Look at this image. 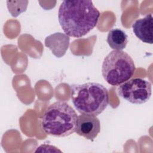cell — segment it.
<instances>
[{"instance_id": "1", "label": "cell", "mask_w": 153, "mask_h": 153, "mask_svg": "<svg viewBox=\"0 0 153 153\" xmlns=\"http://www.w3.org/2000/svg\"><path fill=\"white\" fill-rule=\"evenodd\" d=\"M100 12L91 1H63L59 8L58 19L65 33L81 38L97 25Z\"/></svg>"}, {"instance_id": "2", "label": "cell", "mask_w": 153, "mask_h": 153, "mask_svg": "<svg viewBox=\"0 0 153 153\" xmlns=\"http://www.w3.org/2000/svg\"><path fill=\"white\" fill-rule=\"evenodd\" d=\"M70 88L72 103L81 114L97 116L109 104L108 91L102 84L91 82L72 84Z\"/></svg>"}, {"instance_id": "3", "label": "cell", "mask_w": 153, "mask_h": 153, "mask_svg": "<svg viewBox=\"0 0 153 153\" xmlns=\"http://www.w3.org/2000/svg\"><path fill=\"white\" fill-rule=\"evenodd\" d=\"M78 115L66 102L57 101L45 111L41 127L48 135L62 137L69 136L76 131Z\"/></svg>"}, {"instance_id": "4", "label": "cell", "mask_w": 153, "mask_h": 153, "mask_svg": "<svg viewBox=\"0 0 153 153\" xmlns=\"http://www.w3.org/2000/svg\"><path fill=\"white\" fill-rule=\"evenodd\" d=\"M136 70L133 59L123 50H112L104 59L102 74L104 79L113 86L129 80Z\"/></svg>"}, {"instance_id": "5", "label": "cell", "mask_w": 153, "mask_h": 153, "mask_svg": "<svg viewBox=\"0 0 153 153\" xmlns=\"http://www.w3.org/2000/svg\"><path fill=\"white\" fill-rule=\"evenodd\" d=\"M118 95L133 104H143L148 102L152 94V86L149 81L140 78L129 79L120 85Z\"/></svg>"}, {"instance_id": "6", "label": "cell", "mask_w": 153, "mask_h": 153, "mask_svg": "<svg viewBox=\"0 0 153 153\" xmlns=\"http://www.w3.org/2000/svg\"><path fill=\"white\" fill-rule=\"evenodd\" d=\"M100 131V122L97 116L82 114L78 116L76 133L85 139L93 140Z\"/></svg>"}, {"instance_id": "7", "label": "cell", "mask_w": 153, "mask_h": 153, "mask_svg": "<svg viewBox=\"0 0 153 153\" xmlns=\"http://www.w3.org/2000/svg\"><path fill=\"white\" fill-rule=\"evenodd\" d=\"M69 36L61 32H56L45 39V45L57 58L63 57L69 45Z\"/></svg>"}, {"instance_id": "8", "label": "cell", "mask_w": 153, "mask_h": 153, "mask_svg": "<svg viewBox=\"0 0 153 153\" xmlns=\"http://www.w3.org/2000/svg\"><path fill=\"white\" fill-rule=\"evenodd\" d=\"M132 28L136 36L142 42L150 44L153 43V18L151 14L135 21Z\"/></svg>"}, {"instance_id": "9", "label": "cell", "mask_w": 153, "mask_h": 153, "mask_svg": "<svg viewBox=\"0 0 153 153\" xmlns=\"http://www.w3.org/2000/svg\"><path fill=\"white\" fill-rule=\"evenodd\" d=\"M106 41L114 50H123L128 43V36L121 29H112L108 32Z\"/></svg>"}]
</instances>
